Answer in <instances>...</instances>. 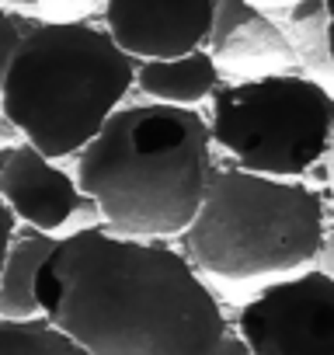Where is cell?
Returning a JSON list of instances; mask_svg holds the SVG:
<instances>
[{"instance_id": "6da1fadb", "label": "cell", "mask_w": 334, "mask_h": 355, "mask_svg": "<svg viewBox=\"0 0 334 355\" xmlns=\"http://www.w3.org/2000/svg\"><path fill=\"white\" fill-rule=\"evenodd\" d=\"M35 306L91 355H216L230 331L178 248L101 223L56 237L35 275Z\"/></svg>"}, {"instance_id": "7a4b0ae2", "label": "cell", "mask_w": 334, "mask_h": 355, "mask_svg": "<svg viewBox=\"0 0 334 355\" xmlns=\"http://www.w3.org/2000/svg\"><path fill=\"white\" fill-rule=\"evenodd\" d=\"M209 125L199 108L143 101L115 108L77 153V189L122 237H182L213 174Z\"/></svg>"}, {"instance_id": "3957f363", "label": "cell", "mask_w": 334, "mask_h": 355, "mask_svg": "<svg viewBox=\"0 0 334 355\" xmlns=\"http://www.w3.org/2000/svg\"><path fill=\"white\" fill-rule=\"evenodd\" d=\"M132 73L136 63L101 25L35 21L11 56L0 115L42 157H77L122 105Z\"/></svg>"}, {"instance_id": "277c9868", "label": "cell", "mask_w": 334, "mask_h": 355, "mask_svg": "<svg viewBox=\"0 0 334 355\" xmlns=\"http://www.w3.org/2000/svg\"><path fill=\"white\" fill-rule=\"evenodd\" d=\"M327 241L324 196L306 182H282L213 167L195 220L182 234V254L195 272L251 282L306 268Z\"/></svg>"}, {"instance_id": "5b68a950", "label": "cell", "mask_w": 334, "mask_h": 355, "mask_svg": "<svg viewBox=\"0 0 334 355\" xmlns=\"http://www.w3.org/2000/svg\"><path fill=\"white\" fill-rule=\"evenodd\" d=\"M206 125L209 143L230 157V167L299 182L331 150L334 98L331 87L303 73L220 84L209 98Z\"/></svg>"}, {"instance_id": "8992f818", "label": "cell", "mask_w": 334, "mask_h": 355, "mask_svg": "<svg viewBox=\"0 0 334 355\" xmlns=\"http://www.w3.org/2000/svg\"><path fill=\"white\" fill-rule=\"evenodd\" d=\"M237 341L251 355H334V279L306 268L265 286L237 313Z\"/></svg>"}, {"instance_id": "52a82bcc", "label": "cell", "mask_w": 334, "mask_h": 355, "mask_svg": "<svg viewBox=\"0 0 334 355\" xmlns=\"http://www.w3.org/2000/svg\"><path fill=\"white\" fill-rule=\"evenodd\" d=\"M105 32L132 60H175L206 49L216 0H105Z\"/></svg>"}, {"instance_id": "ba28073f", "label": "cell", "mask_w": 334, "mask_h": 355, "mask_svg": "<svg viewBox=\"0 0 334 355\" xmlns=\"http://www.w3.org/2000/svg\"><path fill=\"white\" fill-rule=\"evenodd\" d=\"M0 199L15 216V223H25L28 230L46 237H53L73 216L91 209V202L73 182V174H67L56 160L42 157L28 143H15L4 150Z\"/></svg>"}, {"instance_id": "9c48e42d", "label": "cell", "mask_w": 334, "mask_h": 355, "mask_svg": "<svg viewBox=\"0 0 334 355\" xmlns=\"http://www.w3.org/2000/svg\"><path fill=\"white\" fill-rule=\"evenodd\" d=\"M206 53L213 56L220 73H234L240 80L299 73L282 25H275L251 0H216Z\"/></svg>"}, {"instance_id": "30bf717a", "label": "cell", "mask_w": 334, "mask_h": 355, "mask_svg": "<svg viewBox=\"0 0 334 355\" xmlns=\"http://www.w3.org/2000/svg\"><path fill=\"white\" fill-rule=\"evenodd\" d=\"M223 73L216 70L213 56L206 49L175 56V60H146L136 63L132 84L157 105L171 108H195L213 98V91L223 84Z\"/></svg>"}, {"instance_id": "8fae6325", "label": "cell", "mask_w": 334, "mask_h": 355, "mask_svg": "<svg viewBox=\"0 0 334 355\" xmlns=\"http://www.w3.org/2000/svg\"><path fill=\"white\" fill-rule=\"evenodd\" d=\"M56 237L35 230H15L4 265H0V320H32L39 317L35 306V275L53 251Z\"/></svg>"}, {"instance_id": "7c38bea8", "label": "cell", "mask_w": 334, "mask_h": 355, "mask_svg": "<svg viewBox=\"0 0 334 355\" xmlns=\"http://www.w3.org/2000/svg\"><path fill=\"white\" fill-rule=\"evenodd\" d=\"M282 35L292 49L296 70L317 84H331V11L327 0H296L289 8V18L282 25Z\"/></svg>"}, {"instance_id": "4fadbf2b", "label": "cell", "mask_w": 334, "mask_h": 355, "mask_svg": "<svg viewBox=\"0 0 334 355\" xmlns=\"http://www.w3.org/2000/svg\"><path fill=\"white\" fill-rule=\"evenodd\" d=\"M0 355H91L70 334L42 317L32 320H0Z\"/></svg>"}, {"instance_id": "5bb4252c", "label": "cell", "mask_w": 334, "mask_h": 355, "mask_svg": "<svg viewBox=\"0 0 334 355\" xmlns=\"http://www.w3.org/2000/svg\"><path fill=\"white\" fill-rule=\"evenodd\" d=\"M105 0H4L8 11H18L35 21H80Z\"/></svg>"}, {"instance_id": "9a60e30c", "label": "cell", "mask_w": 334, "mask_h": 355, "mask_svg": "<svg viewBox=\"0 0 334 355\" xmlns=\"http://www.w3.org/2000/svg\"><path fill=\"white\" fill-rule=\"evenodd\" d=\"M32 25H35V18H25V15H18V11L0 8V91H4V77H8L11 56H15L18 42L28 35Z\"/></svg>"}, {"instance_id": "2e32d148", "label": "cell", "mask_w": 334, "mask_h": 355, "mask_svg": "<svg viewBox=\"0 0 334 355\" xmlns=\"http://www.w3.org/2000/svg\"><path fill=\"white\" fill-rule=\"evenodd\" d=\"M0 160H4V150H0ZM15 230H18V223H15V216L8 213L4 199H0V265H4V254H8V244H11Z\"/></svg>"}, {"instance_id": "e0dca14e", "label": "cell", "mask_w": 334, "mask_h": 355, "mask_svg": "<svg viewBox=\"0 0 334 355\" xmlns=\"http://www.w3.org/2000/svg\"><path fill=\"white\" fill-rule=\"evenodd\" d=\"M216 355H251V352L237 341V334H234V331H227V334H223V341H220V348H216Z\"/></svg>"}, {"instance_id": "ac0fdd59", "label": "cell", "mask_w": 334, "mask_h": 355, "mask_svg": "<svg viewBox=\"0 0 334 355\" xmlns=\"http://www.w3.org/2000/svg\"><path fill=\"white\" fill-rule=\"evenodd\" d=\"M251 4H258V0H251Z\"/></svg>"}]
</instances>
